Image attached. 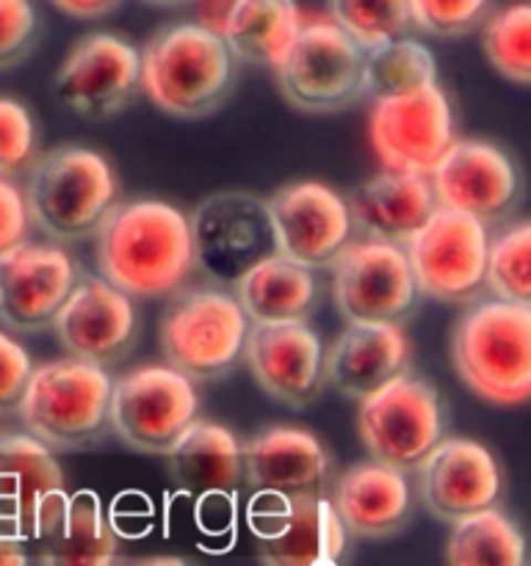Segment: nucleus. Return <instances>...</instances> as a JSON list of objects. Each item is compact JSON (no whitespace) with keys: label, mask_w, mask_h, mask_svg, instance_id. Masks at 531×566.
<instances>
[{"label":"nucleus","mask_w":531,"mask_h":566,"mask_svg":"<svg viewBox=\"0 0 531 566\" xmlns=\"http://www.w3.org/2000/svg\"><path fill=\"white\" fill-rule=\"evenodd\" d=\"M97 269L127 298L183 291L194 274L188 216L164 199L119 202L97 232Z\"/></svg>","instance_id":"1"},{"label":"nucleus","mask_w":531,"mask_h":566,"mask_svg":"<svg viewBox=\"0 0 531 566\" xmlns=\"http://www.w3.org/2000/svg\"><path fill=\"white\" fill-rule=\"evenodd\" d=\"M22 197L31 227L59 247L97 235L119 205V182L97 149L59 147L37 155Z\"/></svg>","instance_id":"2"},{"label":"nucleus","mask_w":531,"mask_h":566,"mask_svg":"<svg viewBox=\"0 0 531 566\" xmlns=\"http://www.w3.org/2000/svg\"><path fill=\"white\" fill-rule=\"evenodd\" d=\"M138 55L142 92L155 108L177 119L214 114L236 83V59L227 44L197 22L164 25Z\"/></svg>","instance_id":"3"},{"label":"nucleus","mask_w":531,"mask_h":566,"mask_svg":"<svg viewBox=\"0 0 531 566\" xmlns=\"http://www.w3.org/2000/svg\"><path fill=\"white\" fill-rule=\"evenodd\" d=\"M111 374L94 365L75 359L39 365L17 403L22 434L53 457L88 451L111 434Z\"/></svg>","instance_id":"4"},{"label":"nucleus","mask_w":531,"mask_h":566,"mask_svg":"<svg viewBox=\"0 0 531 566\" xmlns=\"http://www.w3.org/2000/svg\"><path fill=\"white\" fill-rule=\"evenodd\" d=\"M451 363L481 401L518 407L531 396V307L490 298L465 310L451 335Z\"/></svg>","instance_id":"5"},{"label":"nucleus","mask_w":531,"mask_h":566,"mask_svg":"<svg viewBox=\"0 0 531 566\" xmlns=\"http://www.w3.org/2000/svg\"><path fill=\"white\" fill-rule=\"evenodd\" d=\"M249 321L236 296L214 285L183 287L160 318V352L166 368L188 381H210L238 368Z\"/></svg>","instance_id":"6"},{"label":"nucleus","mask_w":531,"mask_h":566,"mask_svg":"<svg viewBox=\"0 0 531 566\" xmlns=\"http://www.w3.org/2000/svg\"><path fill=\"white\" fill-rule=\"evenodd\" d=\"M194 271L214 287H236L254 265L277 258V238L263 197L249 191H221L202 199L188 216Z\"/></svg>","instance_id":"7"},{"label":"nucleus","mask_w":531,"mask_h":566,"mask_svg":"<svg viewBox=\"0 0 531 566\" xmlns=\"http://www.w3.org/2000/svg\"><path fill=\"white\" fill-rule=\"evenodd\" d=\"M357 434L371 462L404 475L415 473L446 437L440 396L426 379L398 376L360 401Z\"/></svg>","instance_id":"8"},{"label":"nucleus","mask_w":531,"mask_h":566,"mask_svg":"<svg viewBox=\"0 0 531 566\" xmlns=\"http://www.w3.org/2000/svg\"><path fill=\"white\" fill-rule=\"evenodd\" d=\"M274 75L288 105L302 114H335L365 94V53L330 17L310 20Z\"/></svg>","instance_id":"9"},{"label":"nucleus","mask_w":531,"mask_h":566,"mask_svg":"<svg viewBox=\"0 0 531 566\" xmlns=\"http://www.w3.org/2000/svg\"><path fill=\"white\" fill-rule=\"evenodd\" d=\"M197 420V387L166 365H142L114 379L111 431L131 451L169 457Z\"/></svg>","instance_id":"10"},{"label":"nucleus","mask_w":531,"mask_h":566,"mask_svg":"<svg viewBox=\"0 0 531 566\" xmlns=\"http://www.w3.org/2000/svg\"><path fill=\"white\" fill-rule=\"evenodd\" d=\"M330 269L332 296L346 326H402L418 304L407 254L391 243L357 238Z\"/></svg>","instance_id":"11"},{"label":"nucleus","mask_w":531,"mask_h":566,"mask_svg":"<svg viewBox=\"0 0 531 566\" xmlns=\"http://www.w3.org/2000/svg\"><path fill=\"white\" fill-rule=\"evenodd\" d=\"M487 227L454 210L429 216L404 247L418 296L468 304L485 291Z\"/></svg>","instance_id":"12"},{"label":"nucleus","mask_w":531,"mask_h":566,"mask_svg":"<svg viewBox=\"0 0 531 566\" xmlns=\"http://www.w3.org/2000/svg\"><path fill=\"white\" fill-rule=\"evenodd\" d=\"M72 497L59 459L28 434L0 437V536L48 539Z\"/></svg>","instance_id":"13"},{"label":"nucleus","mask_w":531,"mask_h":566,"mask_svg":"<svg viewBox=\"0 0 531 566\" xmlns=\"http://www.w3.org/2000/svg\"><path fill=\"white\" fill-rule=\"evenodd\" d=\"M263 202L277 238V252L302 269H330L337 254L354 241L346 197L324 182H288Z\"/></svg>","instance_id":"14"},{"label":"nucleus","mask_w":531,"mask_h":566,"mask_svg":"<svg viewBox=\"0 0 531 566\" xmlns=\"http://www.w3.org/2000/svg\"><path fill=\"white\" fill-rule=\"evenodd\" d=\"M249 528L263 566H337L348 547L330 497H258Z\"/></svg>","instance_id":"15"},{"label":"nucleus","mask_w":531,"mask_h":566,"mask_svg":"<svg viewBox=\"0 0 531 566\" xmlns=\"http://www.w3.org/2000/svg\"><path fill=\"white\" fill-rule=\"evenodd\" d=\"M142 92V55L116 33L77 39L55 72L61 105L83 119H108L125 111Z\"/></svg>","instance_id":"16"},{"label":"nucleus","mask_w":531,"mask_h":566,"mask_svg":"<svg viewBox=\"0 0 531 566\" xmlns=\"http://www.w3.org/2000/svg\"><path fill=\"white\" fill-rule=\"evenodd\" d=\"M371 144L387 171L429 177L454 144V114L440 83L371 111Z\"/></svg>","instance_id":"17"},{"label":"nucleus","mask_w":531,"mask_h":566,"mask_svg":"<svg viewBox=\"0 0 531 566\" xmlns=\"http://www.w3.org/2000/svg\"><path fill=\"white\" fill-rule=\"evenodd\" d=\"M415 495L440 523L496 509L503 495V473L496 453L470 437H442L415 470Z\"/></svg>","instance_id":"18"},{"label":"nucleus","mask_w":531,"mask_h":566,"mask_svg":"<svg viewBox=\"0 0 531 566\" xmlns=\"http://www.w3.org/2000/svg\"><path fill=\"white\" fill-rule=\"evenodd\" d=\"M77 260L55 243H22L0 258V326L22 335L50 329L81 280Z\"/></svg>","instance_id":"19"},{"label":"nucleus","mask_w":531,"mask_h":566,"mask_svg":"<svg viewBox=\"0 0 531 566\" xmlns=\"http://www.w3.org/2000/svg\"><path fill=\"white\" fill-rule=\"evenodd\" d=\"M431 193L440 210H454L496 224L512 213L520 193V175L514 160L490 142H454L429 175Z\"/></svg>","instance_id":"20"},{"label":"nucleus","mask_w":531,"mask_h":566,"mask_svg":"<svg viewBox=\"0 0 531 566\" xmlns=\"http://www.w3.org/2000/svg\"><path fill=\"white\" fill-rule=\"evenodd\" d=\"M53 329L66 359L108 370L136 346V304L100 276L83 274Z\"/></svg>","instance_id":"21"},{"label":"nucleus","mask_w":531,"mask_h":566,"mask_svg":"<svg viewBox=\"0 0 531 566\" xmlns=\"http://www.w3.org/2000/svg\"><path fill=\"white\" fill-rule=\"evenodd\" d=\"M243 481L258 497H326L332 490V457L324 442L304 429L277 426L241 442Z\"/></svg>","instance_id":"22"},{"label":"nucleus","mask_w":531,"mask_h":566,"mask_svg":"<svg viewBox=\"0 0 531 566\" xmlns=\"http://www.w3.org/2000/svg\"><path fill=\"white\" fill-rule=\"evenodd\" d=\"M241 363L282 407H310L324 387V343L308 324L249 326Z\"/></svg>","instance_id":"23"},{"label":"nucleus","mask_w":531,"mask_h":566,"mask_svg":"<svg viewBox=\"0 0 531 566\" xmlns=\"http://www.w3.org/2000/svg\"><path fill=\"white\" fill-rule=\"evenodd\" d=\"M330 503L348 536L387 539L413 517L415 492L409 475L365 459L332 484Z\"/></svg>","instance_id":"24"},{"label":"nucleus","mask_w":531,"mask_h":566,"mask_svg":"<svg viewBox=\"0 0 531 566\" xmlns=\"http://www.w3.org/2000/svg\"><path fill=\"white\" fill-rule=\"evenodd\" d=\"M409 348L402 326H346L324 348V385L363 401L407 374Z\"/></svg>","instance_id":"25"},{"label":"nucleus","mask_w":531,"mask_h":566,"mask_svg":"<svg viewBox=\"0 0 531 566\" xmlns=\"http://www.w3.org/2000/svg\"><path fill=\"white\" fill-rule=\"evenodd\" d=\"M354 232L404 249L437 210L429 177L379 171L346 197Z\"/></svg>","instance_id":"26"},{"label":"nucleus","mask_w":531,"mask_h":566,"mask_svg":"<svg viewBox=\"0 0 531 566\" xmlns=\"http://www.w3.org/2000/svg\"><path fill=\"white\" fill-rule=\"evenodd\" d=\"M166 462L177 490L191 497L232 495L243 484L241 440L210 420H197Z\"/></svg>","instance_id":"27"},{"label":"nucleus","mask_w":531,"mask_h":566,"mask_svg":"<svg viewBox=\"0 0 531 566\" xmlns=\"http://www.w3.org/2000/svg\"><path fill=\"white\" fill-rule=\"evenodd\" d=\"M232 296L249 326L308 324L319 304V280L313 271L277 254L241 276Z\"/></svg>","instance_id":"28"},{"label":"nucleus","mask_w":531,"mask_h":566,"mask_svg":"<svg viewBox=\"0 0 531 566\" xmlns=\"http://www.w3.org/2000/svg\"><path fill=\"white\" fill-rule=\"evenodd\" d=\"M302 22L291 0H236L227 6L219 36L236 61L277 70Z\"/></svg>","instance_id":"29"},{"label":"nucleus","mask_w":531,"mask_h":566,"mask_svg":"<svg viewBox=\"0 0 531 566\" xmlns=\"http://www.w3.org/2000/svg\"><path fill=\"white\" fill-rule=\"evenodd\" d=\"M39 566H122L119 536L94 497H75L59 528L42 539Z\"/></svg>","instance_id":"30"},{"label":"nucleus","mask_w":531,"mask_h":566,"mask_svg":"<svg viewBox=\"0 0 531 566\" xmlns=\"http://www.w3.org/2000/svg\"><path fill=\"white\" fill-rule=\"evenodd\" d=\"M446 562L448 566H525L523 534L501 509H487L454 523Z\"/></svg>","instance_id":"31"},{"label":"nucleus","mask_w":531,"mask_h":566,"mask_svg":"<svg viewBox=\"0 0 531 566\" xmlns=\"http://www.w3.org/2000/svg\"><path fill=\"white\" fill-rule=\"evenodd\" d=\"M437 83V64L429 48L415 39H396L365 55V94L379 99L407 97Z\"/></svg>","instance_id":"32"},{"label":"nucleus","mask_w":531,"mask_h":566,"mask_svg":"<svg viewBox=\"0 0 531 566\" xmlns=\"http://www.w3.org/2000/svg\"><path fill=\"white\" fill-rule=\"evenodd\" d=\"M485 287L496 302L531 307V224L525 219L487 241Z\"/></svg>","instance_id":"33"},{"label":"nucleus","mask_w":531,"mask_h":566,"mask_svg":"<svg viewBox=\"0 0 531 566\" xmlns=\"http://www.w3.org/2000/svg\"><path fill=\"white\" fill-rule=\"evenodd\" d=\"M481 50L498 75L518 86L531 83V6L514 3L492 11L481 25Z\"/></svg>","instance_id":"34"},{"label":"nucleus","mask_w":531,"mask_h":566,"mask_svg":"<svg viewBox=\"0 0 531 566\" xmlns=\"http://www.w3.org/2000/svg\"><path fill=\"white\" fill-rule=\"evenodd\" d=\"M330 20L363 50L365 55L385 44L396 42L413 28L407 0H387V3H352L335 0L330 6Z\"/></svg>","instance_id":"35"},{"label":"nucleus","mask_w":531,"mask_h":566,"mask_svg":"<svg viewBox=\"0 0 531 566\" xmlns=\"http://www.w3.org/2000/svg\"><path fill=\"white\" fill-rule=\"evenodd\" d=\"M37 160V125L20 99L0 97V177L22 175Z\"/></svg>","instance_id":"36"},{"label":"nucleus","mask_w":531,"mask_h":566,"mask_svg":"<svg viewBox=\"0 0 531 566\" xmlns=\"http://www.w3.org/2000/svg\"><path fill=\"white\" fill-rule=\"evenodd\" d=\"M492 14L490 3L485 0H457V3H440V0H409V20L413 28L431 33V36H462L473 28L485 25Z\"/></svg>","instance_id":"37"},{"label":"nucleus","mask_w":531,"mask_h":566,"mask_svg":"<svg viewBox=\"0 0 531 566\" xmlns=\"http://www.w3.org/2000/svg\"><path fill=\"white\" fill-rule=\"evenodd\" d=\"M42 20L28 0H0V70H11L37 48Z\"/></svg>","instance_id":"38"},{"label":"nucleus","mask_w":531,"mask_h":566,"mask_svg":"<svg viewBox=\"0 0 531 566\" xmlns=\"http://www.w3.org/2000/svg\"><path fill=\"white\" fill-rule=\"evenodd\" d=\"M31 374L33 363L25 348L9 332L0 329V415L17 409Z\"/></svg>","instance_id":"39"},{"label":"nucleus","mask_w":531,"mask_h":566,"mask_svg":"<svg viewBox=\"0 0 531 566\" xmlns=\"http://www.w3.org/2000/svg\"><path fill=\"white\" fill-rule=\"evenodd\" d=\"M28 232H31V219H28L25 197L14 182L0 177V258L28 243Z\"/></svg>","instance_id":"40"},{"label":"nucleus","mask_w":531,"mask_h":566,"mask_svg":"<svg viewBox=\"0 0 531 566\" xmlns=\"http://www.w3.org/2000/svg\"><path fill=\"white\" fill-rule=\"evenodd\" d=\"M55 9L70 17V20L97 22L103 17L114 14L119 9V3L116 0H66V3L64 0H55Z\"/></svg>","instance_id":"41"},{"label":"nucleus","mask_w":531,"mask_h":566,"mask_svg":"<svg viewBox=\"0 0 531 566\" xmlns=\"http://www.w3.org/2000/svg\"><path fill=\"white\" fill-rule=\"evenodd\" d=\"M0 566H28L25 545L9 536H0Z\"/></svg>","instance_id":"42"},{"label":"nucleus","mask_w":531,"mask_h":566,"mask_svg":"<svg viewBox=\"0 0 531 566\" xmlns=\"http://www.w3.org/2000/svg\"><path fill=\"white\" fill-rule=\"evenodd\" d=\"M133 566H191V564L180 556H153V558H142V562H136Z\"/></svg>","instance_id":"43"}]
</instances>
